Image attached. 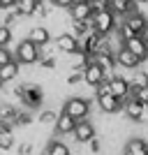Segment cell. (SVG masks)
<instances>
[{"label":"cell","mask_w":148,"mask_h":155,"mask_svg":"<svg viewBox=\"0 0 148 155\" xmlns=\"http://www.w3.org/2000/svg\"><path fill=\"white\" fill-rule=\"evenodd\" d=\"M63 111L70 114L74 120H86V118H90V114H93V102L84 95H72L63 102Z\"/></svg>","instance_id":"obj_1"},{"label":"cell","mask_w":148,"mask_h":155,"mask_svg":"<svg viewBox=\"0 0 148 155\" xmlns=\"http://www.w3.org/2000/svg\"><path fill=\"white\" fill-rule=\"evenodd\" d=\"M14 60L21 65V67H30V65H37L39 60V46L32 44L30 39H19L14 44Z\"/></svg>","instance_id":"obj_2"},{"label":"cell","mask_w":148,"mask_h":155,"mask_svg":"<svg viewBox=\"0 0 148 155\" xmlns=\"http://www.w3.org/2000/svg\"><path fill=\"white\" fill-rule=\"evenodd\" d=\"M90 21H93L95 32H100V35H109V32H113V30H116V26L120 23V21L116 19V14L111 12V9H100V12H93Z\"/></svg>","instance_id":"obj_3"},{"label":"cell","mask_w":148,"mask_h":155,"mask_svg":"<svg viewBox=\"0 0 148 155\" xmlns=\"http://www.w3.org/2000/svg\"><path fill=\"white\" fill-rule=\"evenodd\" d=\"M95 134H97L95 123H93L90 118H86V120H77L74 132H72V139H74V143H88Z\"/></svg>","instance_id":"obj_4"},{"label":"cell","mask_w":148,"mask_h":155,"mask_svg":"<svg viewBox=\"0 0 148 155\" xmlns=\"http://www.w3.org/2000/svg\"><path fill=\"white\" fill-rule=\"evenodd\" d=\"M81 72H84V84H86V86H90V88H95V86L102 84L104 79H109L107 74H104V70H102V67H100V65H97L93 58L88 60V65H86Z\"/></svg>","instance_id":"obj_5"},{"label":"cell","mask_w":148,"mask_h":155,"mask_svg":"<svg viewBox=\"0 0 148 155\" xmlns=\"http://www.w3.org/2000/svg\"><path fill=\"white\" fill-rule=\"evenodd\" d=\"M120 21H123V23H125V26H127L132 32H134V35H141L143 28L148 26V14L139 12V9L134 7V9H132V12H127Z\"/></svg>","instance_id":"obj_6"},{"label":"cell","mask_w":148,"mask_h":155,"mask_svg":"<svg viewBox=\"0 0 148 155\" xmlns=\"http://www.w3.org/2000/svg\"><path fill=\"white\" fill-rule=\"evenodd\" d=\"M109 88H111V95L118 97V100H125V97H130V81L125 74H120V72H113L109 77Z\"/></svg>","instance_id":"obj_7"},{"label":"cell","mask_w":148,"mask_h":155,"mask_svg":"<svg viewBox=\"0 0 148 155\" xmlns=\"http://www.w3.org/2000/svg\"><path fill=\"white\" fill-rule=\"evenodd\" d=\"M123 155H148V139L141 134H132L123 143Z\"/></svg>","instance_id":"obj_8"},{"label":"cell","mask_w":148,"mask_h":155,"mask_svg":"<svg viewBox=\"0 0 148 155\" xmlns=\"http://www.w3.org/2000/svg\"><path fill=\"white\" fill-rule=\"evenodd\" d=\"M51 44L56 46V51L58 53H72V51H77L79 49V39L72 35V32H58L56 37L51 39Z\"/></svg>","instance_id":"obj_9"},{"label":"cell","mask_w":148,"mask_h":155,"mask_svg":"<svg viewBox=\"0 0 148 155\" xmlns=\"http://www.w3.org/2000/svg\"><path fill=\"white\" fill-rule=\"evenodd\" d=\"M113 58H116L118 70H136V67H141V60L136 58L130 49H125V46H120V49L113 53Z\"/></svg>","instance_id":"obj_10"},{"label":"cell","mask_w":148,"mask_h":155,"mask_svg":"<svg viewBox=\"0 0 148 155\" xmlns=\"http://www.w3.org/2000/svg\"><path fill=\"white\" fill-rule=\"evenodd\" d=\"M95 104H97V111H100V114H109V116H116L118 111L123 109V102L118 100V97H113L111 93L109 95L95 97Z\"/></svg>","instance_id":"obj_11"},{"label":"cell","mask_w":148,"mask_h":155,"mask_svg":"<svg viewBox=\"0 0 148 155\" xmlns=\"http://www.w3.org/2000/svg\"><path fill=\"white\" fill-rule=\"evenodd\" d=\"M74 125H77V120H74L70 114H65V111L60 109L58 118H56V123H53V132H56V137H72Z\"/></svg>","instance_id":"obj_12"},{"label":"cell","mask_w":148,"mask_h":155,"mask_svg":"<svg viewBox=\"0 0 148 155\" xmlns=\"http://www.w3.org/2000/svg\"><path fill=\"white\" fill-rule=\"evenodd\" d=\"M28 39H30L32 44H37V46H46L53 39V32L49 30L44 23H35V26L28 30Z\"/></svg>","instance_id":"obj_13"},{"label":"cell","mask_w":148,"mask_h":155,"mask_svg":"<svg viewBox=\"0 0 148 155\" xmlns=\"http://www.w3.org/2000/svg\"><path fill=\"white\" fill-rule=\"evenodd\" d=\"M100 46H102V35H100V32H95V30H90L84 39H79V49H81V51H86L90 58L100 51Z\"/></svg>","instance_id":"obj_14"},{"label":"cell","mask_w":148,"mask_h":155,"mask_svg":"<svg viewBox=\"0 0 148 155\" xmlns=\"http://www.w3.org/2000/svg\"><path fill=\"white\" fill-rule=\"evenodd\" d=\"M123 46H125V49H130V51L134 53L136 58L141 60V65L146 63V39L141 37V35H134V37H130V39H125V42H123Z\"/></svg>","instance_id":"obj_15"},{"label":"cell","mask_w":148,"mask_h":155,"mask_svg":"<svg viewBox=\"0 0 148 155\" xmlns=\"http://www.w3.org/2000/svg\"><path fill=\"white\" fill-rule=\"evenodd\" d=\"M123 116L127 118L130 123H136V118H139V111H141V102H139V100H136V97H125V100H123Z\"/></svg>","instance_id":"obj_16"},{"label":"cell","mask_w":148,"mask_h":155,"mask_svg":"<svg viewBox=\"0 0 148 155\" xmlns=\"http://www.w3.org/2000/svg\"><path fill=\"white\" fill-rule=\"evenodd\" d=\"M19 74H21V65L16 63L14 58L9 60V63L0 65V81H2V84H12V81H16Z\"/></svg>","instance_id":"obj_17"},{"label":"cell","mask_w":148,"mask_h":155,"mask_svg":"<svg viewBox=\"0 0 148 155\" xmlns=\"http://www.w3.org/2000/svg\"><path fill=\"white\" fill-rule=\"evenodd\" d=\"M67 14H70V19H74V21H88L90 16H93L90 0H88V2H74V5H70Z\"/></svg>","instance_id":"obj_18"},{"label":"cell","mask_w":148,"mask_h":155,"mask_svg":"<svg viewBox=\"0 0 148 155\" xmlns=\"http://www.w3.org/2000/svg\"><path fill=\"white\" fill-rule=\"evenodd\" d=\"M44 155H72V148H70V143H65L63 137H53V139L46 141Z\"/></svg>","instance_id":"obj_19"},{"label":"cell","mask_w":148,"mask_h":155,"mask_svg":"<svg viewBox=\"0 0 148 155\" xmlns=\"http://www.w3.org/2000/svg\"><path fill=\"white\" fill-rule=\"evenodd\" d=\"M93 60H95V63L104 70V74H107V77H111V74L116 72V67H118V65H116V58H113V53L100 51V53H95V56H93Z\"/></svg>","instance_id":"obj_20"},{"label":"cell","mask_w":148,"mask_h":155,"mask_svg":"<svg viewBox=\"0 0 148 155\" xmlns=\"http://www.w3.org/2000/svg\"><path fill=\"white\" fill-rule=\"evenodd\" d=\"M134 7H136V5H134V0H109V9L116 14V19H118V21H120L127 12H132Z\"/></svg>","instance_id":"obj_21"},{"label":"cell","mask_w":148,"mask_h":155,"mask_svg":"<svg viewBox=\"0 0 148 155\" xmlns=\"http://www.w3.org/2000/svg\"><path fill=\"white\" fill-rule=\"evenodd\" d=\"M56 118H58V111L51 109V107H42L37 114V118H35V125H39V127H44V125H51L56 123Z\"/></svg>","instance_id":"obj_22"},{"label":"cell","mask_w":148,"mask_h":155,"mask_svg":"<svg viewBox=\"0 0 148 155\" xmlns=\"http://www.w3.org/2000/svg\"><path fill=\"white\" fill-rule=\"evenodd\" d=\"M16 148V134L14 132H5L0 134V153H7V150Z\"/></svg>","instance_id":"obj_23"},{"label":"cell","mask_w":148,"mask_h":155,"mask_svg":"<svg viewBox=\"0 0 148 155\" xmlns=\"http://www.w3.org/2000/svg\"><path fill=\"white\" fill-rule=\"evenodd\" d=\"M14 44V35H12V28L0 23V46H12Z\"/></svg>","instance_id":"obj_24"},{"label":"cell","mask_w":148,"mask_h":155,"mask_svg":"<svg viewBox=\"0 0 148 155\" xmlns=\"http://www.w3.org/2000/svg\"><path fill=\"white\" fill-rule=\"evenodd\" d=\"M35 5H37V0H16V9L21 12V16H30Z\"/></svg>","instance_id":"obj_25"},{"label":"cell","mask_w":148,"mask_h":155,"mask_svg":"<svg viewBox=\"0 0 148 155\" xmlns=\"http://www.w3.org/2000/svg\"><path fill=\"white\" fill-rule=\"evenodd\" d=\"M65 86H79V84H84V72L81 70H72L70 74H65Z\"/></svg>","instance_id":"obj_26"},{"label":"cell","mask_w":148,"mask_h":155,"mask_svg":"<svg viewBox=\"0 0 148 155\" xmlns=\"http://www.w3.org/2000/svg\"><path fill=\"white\" fill-rule=\"evenodd\" d=\"M16 153L19 155H32L35 153V143L28 141V139H21V141L16 143Z\"/></svg>","instance_id":"obj_27"},{"label":"cell","mask_w":148,"mask_h":155,"mask_svg":"<svg viewBox=\"0 0 148 155\" xmlns=\"http://www.w3.org/2000/svg\"><path fill=\"white\" fill-rule=\"evenodd\" d=\"M12 58H14V49L12 46H0V65L9 63Z\"/></svg>","instance_id":"obj_28"},{"label":"cell","mask_w":148,"mask_h":155,"mask_svg":"<svg viewBox=\"0 0 148 155\" xmlns=\"http://www.w3.org/2000/svg\"><path fill=\"white\" fill-rule=\"evenodd\" d=\"M136 125H148V102H141V111H139Z\"/></svg>","instance_id":"obj_29"},{"label":"cell","mask_w":148,"mask_h":155,"mask_svg":"<svg viewBox=\"0 0 148 155\" xmlns=\"http://www.w3.org/2000/svg\"><path fill=\"white\" fill-rule=\"evenodd\" d=\"M111 93V88H109V79H104L100 86H95V97H100V95H109Z\"/></svg>","instance_id":"obj_30"},{"label":"cell","mask_w":148,"mask_h":155,"mask_svg":"<svg viewBox=\"0 0 148 155\" xmlns=\"http://www.w3.org/2000/svg\"><path fill=\"white\" fill-rule=\"evenodd\" d=\"M90 7H93V12H100V9H109V0H90Z\"/></svg>","instance_id":"obj_31"},{"label":"cell","mask_w":148,"mask_h":155,"mask_svg":"<svg viewBox=\"0 0 148 155\" xmlns=\"http://www.w3.org/2000/svg\"><path fill=\"white\" fill-rule=\"evenodd\" d=\"M51 5H53V7H58V9H70L72 0H51Z\"/></svg>","instance_id":"obj_32"},{"label":"cell","mask_w":148,"mask_h":155,"mask_svg":"<svg viewBox=\"0 0 148 155\" xmlns=\"http://www.w3.org/2000/svg\"><path fill=\"white\" fill-rule=\"evenodd\" d=\"M134 97L139 100V102H148V86H146V88H139Z\"/></svg>","instance_id":"obj_33"},{"label":"cell","mask_w":148,"mask_h":155,"mask_svg":"<svg viewBox=\"0 0 148 155\" xmlns=\"http://www.w3.org/2000/svg\"><path fill=\"white\" fill-rule=\"evenodd\" d=\"M16 5V0H0V9H9Z\"/></svg>","instance_id":"obj_34"},{"label":"cell","mask_w":148,"mask_h":155,"mask_svg":"<svg viewBox=\"0 0 148 155\" xmlns=\"http://www.w3.org/2000/svg\"><path fill=\"white\" fill-rule=\"evenodd\" d=\"M134 5H148V0H134Z\"/></svg>","instance_id":"obj_35"},{"label":"cell","mask_w":148,"mask_h":155,"mask_svg":"<svg viewBox=\"0 0 148 155\" xmlns=\"http://www.w3.org/2000/svg\"><path fill=\"white\" fill-rule=\"evenodd\" d=\"M74 2H88V0H72V5H74Z\"/></svg>","instance_id":"obj_36"},{"label":"cell","mask_w":148,"mask_h":155,"mask_svg":"<svg viewBox=\"0 0 148 155\" xmlns=\"http://www.w3.org/2000/svg\"><path fill=\"white\" fill-rule=\"evenodd\" d=\"M2 88H5V84H2V81H0V93H2Z\"/></svg>","instance_id":"obj_37"},{"label":"cell","mask_w":148,"mask_h":155,"mask_svg":"<svg viewBox=\"0 0 148 155\" xmlns=\"http://www.w3.org/2000/svg\"><path fill=\"white\" fill-rule=\"evenodd\" d=\"M146 63H148V46H146Z\"/></svg>","instance_id":"obj_38"},{"label":"cell","mask_w":148,"mask_h":155,"mask_svg":"<svg viewBox=\"0 0 148 155\" xmlns=\"http://www.w3.org/2000/svg\"><path fill=\"white\" fill-rule=\"evenodd\" d=\"M0 155H2V153H0Z\"/></svg>","instance_id":"obj_39"}]
</instances>
